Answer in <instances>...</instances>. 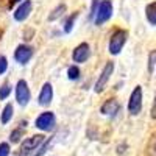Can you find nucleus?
<instances>
[{"label": "nucleus", "instance_id": "f257e3e1", "mask_svg": "<svg viewBox=\"0 0 156 156\" xmlns=\"http://www.w3.org/2000/svg\"><path fill=\"white\" fill-rule=\"evenodd\" d=\"M126 39H128V31L126 30H115L112 34H111V39H109V44H108V51L111 55H119L125 42H126Z\"/></svg>", "mask_w": 156, "mask_h": 156}, {"label": "nucleus", "instance_id": "f03ea898", "mask_svg": "<svg viewBox=\"0 0 156 156\" xmlns=\"http://www.w3.org/2000/svg\"><path fill=\"white\" fill-rule=\"evenodd\" d=\"M44 142V136L42 134H34L28 139H25L22 142V147H20V151H19V156H34L36 150L39 148Z\"/></svg>", "mask_w": 156, "mask_h": 156}, {"label": "nucleus", "instance_id": "7ed1b4c3", "mask_svg": "<svg viewBox=\"0 0 156 156\" xmlns=\"http://www.w3.org/2000/svg\"><path fill=\"white\" fill-rule=\"evenodd\" d=\"M55 125H56V117L51 111L42 112L34 122V126L37 129H41V131H51L55 128Z\"/></svg>", "mask_w": 156, "mask_h": 156}, {"label": "nucleus", "instance_id": "20e7f679", "mask_svg": "<svg viewBox=\"0 0 156 156\" xmlns=\"http://www.w3.org/2000/svg\"><path fill=\"white\" fill-rule=\"evenodd\" d=\"M112 16V3L111 0H101L100 5H98V9H97V14H95V25H101L111 19Z\"/></svg>", "mask_w": 156, "mask_h": 156}, {"label": "nucleus", "instance_id": "39448f33", "mask_svg": "<svg viewBox=\"0 0 156 156\" xmlns=\"http://www.w3.org/2000/svg\"><path fill=\"white\" fill-rule=\"evenodd\" d=\"M142 109V87L136 86L133 89L131 95H129V101H128V111L131 115H137Z\"/></svg>", "mask_w": 156, "mask_h": 156}, {"label": "nucleus", "instance_id": "423d86ee", "mask_svg": "<svg viewBox=\"0 0 156 156\" xmlns=\"http://www.w3.org/2000/svg\"><path fill=\"white\" fill-rule=\"evenodd\" d=\"M112 72H114V62L109 61V62H106V66L103 67V70H101V73H100V76H98V80H97V83H95V92H97V94H100V92H103V90H105V87H106V84H108V81H109Z\"/></svg>", "mask_w": 156, "mask_h": 156}, {"label": "nucleus", "instance_id": "0eeeda50", "mask_svg": "<svg viewBox=\"0 0 156 156\" xmlns=\"http://www.w3.org/2000/svg\"><path fill=\"white\" fill-rule=\"evenodd\" d=\"M31 98V94H30V89H28V84L25 80H19L17 81V86H16V100L20 106H27L28 101Z\"/></svg>", "mask_w": 156, "mask_h": 156}, {"label": "nucleus", "instance_id": "6e6552de", "mask_svg": "<svg viewBox=\"0 0 156 156\" xmlns=\"http://www.w3.org/2000/svg\"><path fill=\"white\" fill-rule=\"evenodd\" d=\"M90 56V47L87 42H81L80 45H76L75 50H73V53H72V58L75 62L78 64H81V62H86Z\"/></svg>", "mask_w": 156, "mask_h": 156}, {"label": "nucleus", "instance_id": "1a4fd4ad", "mask_svg": "<svg viewBox=\"0 0 156 156\" xmlns=\"http://www.w3.org/2000/svg\"><path fill=\"white\" fill-rule=\"evenodd\" d=\"M33 58V48L28 47V45H19L14 51V59L25 66V64H28V61Z\"/></svg>", "mask_w": 156, "mask_h": 156}, {"label": "nucleus", "instance_id": "9d476101", "mask_svg": "<svg viewBox=\"0 0 156 156\" xmlns=\"http://www.w3.org/2000/svg\"><path fill=\"white\" fill-rule=\"evenodd\" d=\"M31 8H33V3H31V0H25V2H22L17 9L14 11V19L17 22H23V20H27L28 16H30V12H31Z\"/></svg>", "mask_w": 156, "mask_h": 156}, {"label": "nucleus", "instance_id": "9b49d317", "mask_svg": "<svg viewBox=\"0 0 156 156\" xmlns=\"http://www.w3.org/2000/svg\"><path fill=\"white\" fill-rule=\"evenodd\" d=\"M37 100H39V105L41 106H48L51 103V100H53V87H51L50 83H44Z\"/></svg>", "mask_w": 156, "mask_h": 156}, {"label": "nucleus", "instance_id": "f8f14e48", "mask_svg": "<svg viewBox=\"0 0 156 156\" xmlns=\"http://www.w3.org/2000/svg\"><path fill=\"white\" fill-rule=\"evenodd\" d=\"M119 111H120V105H119V103H117L115 100H108L105 105L101 106V114H105V115L114 117Z\"/></svg>", "mask_w": 156, "mask_h": 156}, {"label": "nucleus", "instance_id": "ddd939ff", "mask_svg": "<svg viewBox=\"0 0 156 156\" xmlns=\"http://www.w3.org/2000/svg\"><path fill=\"white\" fill-rule=\"evenodd\" d=\"M145 17L150 25H156V0L145 6Z\"/></svg>", "mask_w": 156, "mask_h": 156}, {"label": "nucleus", "instance_id": "4468645a", "mask_svg": "<svg viewBox=\"0 0 156 156\" xmlns=\"http://www.w3.org/2000/svg\"><path fill=\"white\" fill-rule=\"evenodd\" d=\"M12 114H14V108H12L11 103H8V105L3 108V111H2V117H0V120H2L3 125H6L12 119Z\"/></svg>", "mask_w": 156, "mask_h": 156}, {"label": "nucleus", "instance_id": "2eb2a0df", "mask_svg": "<svg viewBox=\"0 0 156 156\" xmlns=\"http://www.w3.org/2000/svg\"><path fill=\"white\" fill-rule=\"evenodd\" d=\"M25 125H27V122L20 123V126H17V128L14 129V131H12V133L9 134V142L16 144V142H19V140H20V137H22V134H23V131H25Z\"/></svg>", "mask_w": 156, "mask_h": 156}, {"label": "nucleus", "instance_id": "dca6fc26", "mask_svg": "<svg viewBox=\"0 0 156 156\" xmlns=\"http://www.w3.org/2000/svg\"><path fill=\"white\" fill-rule=\"evenodd\" d=\"M66 5L64 3H61V5H58L53 11H51V14L48 16V20H56V19H59L61 16H64V12H66Z\"/></svg>", "mask_w": 156, "mask_h": 156}, {"label": "nucleus", "instance_id": "f3484780", "mask_svg": "<svg viewBox=\"0 0 156 156\" xmlns=\"http://www.w3.org/2000/svg\"><path fill=\"white\" fill-rule=\"evenodd\" d=\"M11 90H12V87H11L9 83H5V84L0 86V100H6L11 94Z\"/></svg>", "mask_w": 156, "mask_h": 156}, {"label": "nucleus", "instance_id": "a211bd4d", "mask_svg": "<svg viewBox=\"0 0 156 156\" xmlns=\"http://www.w3.org/2000/svg\"><path fill=\"white\" fill-rule=\"evenodd\" d=\"M67 78H69V80H72V81L78 80V78H80V69H78L76 66H70L67 69Z\"/></svg>", "mask_w": 156, "mask_h": 156}, {"label": "nucleus", "instance_id": "6ab92c4d", "mask_svg": "<svg viewBox=\"0 0 156 156\" xmlns=\"http://www.w3.org/2000/svg\"><path fill=\"white\" fill-rule=\"evenodd\" d=\"M78 17V12H75L73 16H70L67 20H66V23H64V31L66 33H70L72 31V28H73V25H75V19Z\"/></svg>", "mask_w": 156, "mask_h": 156}, {"label": "nucleus", "instance_id": "aec40b11", "mask_svg": "<svg viewBox=\"0 0 156 156\" xmlns=\"http://www.w3.org/2000/svg\"><path fill=\"white\" fill-rule=\"evenodd\" d=\"M154 66H156V50H153L151 53L148 55V72L150 73H153Z\"/></svg>", "mask_w": 156, "mask_h": 156}, {"label": "nucleus", "instance_id": "412c9836", "mask_svg": "<svg viewBox=\"0 0 156 156\" xmlns=\"http://www.w3.org/2000/svg\"><path fill=\"white\" fill-rule=\"evenodd\" d=\"M100 2H101V0H92V6H90V19H95V14H97V9H98Z\"/></svg>", "mask_w": 156, "mask_h": 156}, {"label": "nucleus", "instance_id": "4be33fe9", "mask_svg": "<svg viewBox=\"0 0 156 156\" xmlns=\"http://www.w3.org/2000/svg\"><path fill=\"white\" fill-rule=\"evenodd\" d=\"M9 144L8 142H2V144H0V156H8L9 154Z\"/></svg>", "mask_w": 156, "mask_h": 156}, {"label": "nucleus", "instance_id": "5701e85b", "mask_svg": "<svg viewBox=\"0 0 156 156\" xmlns=\"http://www.w3.org/2000/svg\"><path fill=\"white\" fill-rule=\"evenodd\" d=\"M8 69V61L5 56H0V75H3Z\"/></svg>", "mask_w": 156, "mask_h": 156}, {"label": "nucleus", "instance_id": "b1692460", "mask_svg": "<svg viewBox=\"0 0 156 156\" xmlns=\"http://www.w3.org/2000/svg\"><path fill=\"white\" fill-rule=\"evenodd\" d=\"M150 115H151V119H156V95H154V100H153V106H151Z\"/></svg>", "mask_w": 156, "mask_h": 156}, {"label": "nucleus", "instance_id": "393cba45", "mask_svg": "<svg viewBox=\"0 0 156 156\" xmlns=\"http://www.w3.org/2000/svg\"><path fill=\"white\" fill-rule=\"evenodd\" d=\"M19 2H22V0H11V2H9V8L14 5V3H19Z\"/></svg>", "mask_w": 156, "mask_h": 156}]
</instances>
